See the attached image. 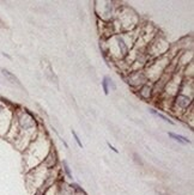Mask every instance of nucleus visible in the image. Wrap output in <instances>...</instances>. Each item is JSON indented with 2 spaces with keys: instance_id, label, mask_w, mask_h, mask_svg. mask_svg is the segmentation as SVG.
<instances>
[{
  "instance_id": "8",
  "label": "nucleus",
  "mask_w": 194,
  "mask_h": 195,
  "mask_svg": "<svg viewBox=\"0 0 194 195\" xmlns=\"http://www.w3.org/2000/svg\"><path fill=\"white\" fill-rule=\"evenodd\" d=\"M102 87H103L104 95L108 96L109 95V86H108V83H107V76L103 77V79H102Z\"/></svg>"
},
{
  "instance_id": "10",
  "label": "nucleus",
  "mask_w": 194,
  "mask_h": 195,
  "mask_svg": "<svg viewBox=\"0 0 194 195\" xmlns=\"http://www.w3.org/2000/svg\"><path fill=\"white\" fill-rule=\"evenodd\" d=\"M107 83H108V86H110L113 90H116V84H115L114 82H113V80H111L108 76H107Z\"/></svg>"
},
{
  "instance_id": "9",
  "label": "nucleus",
  "mask_w": 194,
  "mask_h": 195,
  "mask_svg": "<svg viewBox=\"0 0 194 195\" xmlns=\"http://www.w3.org/2000/svg\"><path fill=\"white\" fill-rule=\"evenodd\" d=\"M71 133H72V135H73V138H75V140H76V143H77V145L80 147V149H83V143L80 141V139H79V137H78V134H77V132L75 131V129H72L71 131Z\"/></svg>"
},
{
  "instance_id": "12",
  "label": "nucleus",
  "mask_w": 194,
  "mask_h": 195,
  "mask_svg": "<svg viewBox=\"0 0 194 195\" xmlns=\"http://www.w3.org/2000/svg\"><path fill=\"white\" fill-rule=\"evenodd\" d=\"M4 109H5V108H4V105H3V104H0V113H3V111H4Z\"/></svg>"
},
{
  "instance_id": "13",
  "label": "nucleus",
  "mask_w": 194,
  "mask_h": 195,
  "mask_svg": "<svg viewBox=\"0 0 194 195\" xmlns=\"http://www.w3.org/2000/svg\"><path fill=\"white\" fill-rule=\"evenodd\" d=\"M3 55H4V56H6V58H9V59H11V58H10L7 54H6V53H3Z\"/></svg>"
},
{
  "instance_id": "4",
  "label": "nucleus",
  "mask_w": 194,
  "mask_h": 195,
  "mask_svg": "<svg viewBox=\"0 0 194 195\" xmlns=\"http://www.w3.org/2000/svg\"><path fill=\"white\" fill-rule=\"evenodd\" d=\"M168 135H169L171 139H174L175 141H177V143H180V144H183V145H186V144H191V140H189V139H187V138L183 137V135H180V134L169 132Z\"/></svg>"
},
{
  "instance_id": "5",
  "label": "nucleus",
  "mask_w": 194,
  "mask_h": 195,
  "mask_svg": "<svg viewBox=\"0 0 194 195\" xmlns=\"http://www.w3.org/2000/svg\"><path fill=\"white\" fill-rule=\"evenodd\" d=\"M1 72H3V74H4L6 78H7L12 84H16V85H18V86H22L21 82H19V79H18L15 74H12L11 72H9L7 70H5V68H3V70H1Z\"/></svg>"
},
{
  "instance_id": "6",
  "label": "nucleus",
  "mask_w": 194,
  "mask_h": 195,
  "mask_svg": "<svg viewBox=\"0 0 194 195\" xmlns=\"http://www.w3.org/2000/svg\"><path fill=\"white\" fill-rule=\"evenodd\" d=\"M149 111H150L151 114H153V115H156V116H158L159 119H162L163 121H165V122H166V123H170V125H175V122H174V121H173V120H170L169 117H166L165 115H163V114H162V113H158L157 110H155V109H152V108H151V109H149Z\"/></svg>"
},
{
  "instance_id": "1",
  "label": "nucleus",
  "mask_w": 194,
  "mask_h": 195,
  "mask_svg": "<svg viewBox=\"0 0 194 195\" xmlns=\"http://www.w3.org/2000/svg\"><path fill=\"white\" fill-rule=\"evenodd\" d=\"M19 126H21V128L24 129V131H28V129H32L36 127V121L34 120L32 115L29 113V111H25L24 114H22L21 116H19Z\"/></svg>"
},
{
  "instance_id": "7",
  "label": "nucleus",
  "mask_w": 194,
  "mask_h": 195,
  "mask_svg": "<svg viewBox=\"0 0 194 195\" xmlns=\"http://www.w3.org/2000/svg\"><path fill=\"white\" fill-rule=\"evenodd\" d=\"M62 166H64L65 174L67 175V177H68L70 180H72V178H73V177H72V172H71V169H70V166H68V164H67V162H66V160H64V162H62Z\"/></svg>"
},
{
  "instance_id": "2",
  "label": "nucleus",
  "mask_w": 194,
  "mask_h": 195,
  "mask_svg": "<svg viewBox=\"0 0 194 195\" xmlns=\"http://www.w3.org/2000/svg\"><path fill=\"white\" fill-rule=\"evenodd\" d=\"M116 43H117V47H119V53H120V58H126L127 55H128V46H127L126 41L124 40V37L121 36H116Z\"/></svg>"
},
{
  "instance_id": "3",
  "label": "nucleus",
  "mask_w": 194,
  "mask_h": 195,
  "mask_svg": "<svg viewBox=\"0 0 194 195\" xmlns=\"http://www.w3.org/2000/svg\"><path fill=\"white\" fill-rule=\"evenodd\" d=\"M192 103V101L188 96H183V95H179L176 97V104L182 109H187L189 107V104Z\"/></svg>"
},
{
  "instance_id": "11",
  "label": "nucleus",
  "mask_w": 194,
  "mask_h": 195,
  "mask_svg": "<svg viewBox=\"0 0 194 195\" xmlns=\"http://www.w3.org/2000/svg\"><path fill=\"white\" fill-rule=\"evenodd\" d=\"M107 145H108V147H109V149H110L111 151H114L115 153H119V151H117V150H116V149H115V147H114V146H113V145H111L110 143H107Z\"/></svg>"
}]
</instances>
